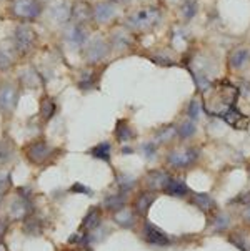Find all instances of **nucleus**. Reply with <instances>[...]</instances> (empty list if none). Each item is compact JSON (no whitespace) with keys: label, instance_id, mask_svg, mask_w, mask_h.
Listing matches in <instances>:
<instances>
[{"label":"nucleus","instance_id":"nucleus-1","mask_svg":"<svg viewBox=\"0 0 250 251\" xmlns=\"http://www.w3.org/2000/svg\"><path fill=\"white\" fill-rule=\"evenodd\" d=\"M160 19L162 12L157 7H143L127 19V27L132 30H149L160 22Z\"/></svg>","mask_w":250,"mask_h":251},{"label":"nucleus","instance_id":"nucleus-2","mask_svg":"<svg viewBox=\"0 0 250 251\" xmlns=\"http://www.w3.org/2000/svg\"><path fill=\"white\" fill-rule=\"evenodd\" d=\"M200 151L197 148H184V150L170 151L167 156V163L172 168H189L197 161Z\"/></svg>","mask_w":250,"mask_h":251},{"label":"nucleus","instance_id":"nucleus-3","mask_svg":"<svg viewBox=\"0 0 250 251\" xmlns=\"http://www.w3.org/2000/svg\"><path fill=\"white\" fill-rule=\"evenodd\" d=\"M12 12L24 20H33L40 15L42 5L39 0H14Z\"/></svg>","mask_w":250,"mask_h":251},{"label":"nucleus","instance_id":"nucleus-4","mask_svg":"<svg viewBox=\"0 0 250 251\" xmlns=\"http://www.w3.org/2000/svg\"><path fill=\"white\" fill-rule=\"evenodd\" d=\"M142 238L147 245L150 246H167L170 245V238L164 233V229H160L157 225L145 221L142 228Z\"/></svg>","mask_w":250,"mask_h":251},{"label":"nucleus","instance_id":"nucleus-5","mask_svg":"<svg viewBox=\"0 0 250 251\" xmlns=\"http://www.w3.org/2000/svg\"><path fill=\"white\" fill-rule=\"evenodd\" d=\"M35 38H37L35 30L32 27H28V25L22 24L15 28V45L20 53L30 52L33 45H35Z\"/></svg>","mask_w":250,"mask_h":251},{"label":"nucleus","instance_id":"nucleus-6","mask_svg":"<svg viewBox=\"0 0 250 251\" xmlns=\"http://www.w3.org/2000/svg\"><path fill=\"white\" fill-rule=\"evenodd\" d=\"M109 52H110V49H109L107 42H104L102 38L97 37L88 42V45L85 49V58H87V62L97 63V62L104 60V58L109 55Z\"/></svg>","mask_w":250,"mask_h":251},{"label":"nucleus","instance_id":"nucleus-7","mask_svg":"<svg viewBox=\"0 0 250 251\" xmlns=\"http://www.w3.org/2000/svg\"><path fill=\"white\" fill-rule=\"evenodd\" d=\"M50 153H52V148L45 142H32L25 148V155H27V158L30 160V163L33 165L44 163L50 156Z\"/></svg>","mask_w":250,"mask_h":251},{"label":"nucleus","instance_id":"nucleus-8","mask_svg":"<svg viewBox=\"0 0 250 251\" xmlns=\"http://www.w3.org/2000/svg\"><path fill=\"white\" fill-rule=\"evenodd\" d=\"M32 211H33V206H32L30 198L24 197V195H19V198L12 203L8 215H10L12 220H27Z\"/></svg>","mask_w":250,"mask_h":251},{"label":"nucleus","instance_id":"nucleus-9","mask_svg":"<svg viewBox=\"0 0 250 251\" xmlns=\"http://www.w3.org/2000/svg\"><path fill=\"white\" fill-rule=\"evenodd\" d=\"M19 103V90L12 85H3L0 88V108L12 112Z\"/></svg>","mask_w":250,"mask_h":251},{"label":"nucleus","instance_id":"nucleus-10","mask_svg":"<svg viewBox=\"0 0 250 251\" xmlns=\"http://www.w3.org/2000/svg\"><path fill=\"white\" fill-rule=\"evenodd\" d=\"M222 120H225L228 125L234 126L237 130H245L249 126V117H245L244 113H240V110L232 105L225 113H222Z\"/></svg>","mask_w":250,"mask_h":251},{"label":"nucleus","instance_id":"nucleus-11","mask_svg":"<svg viewBox=\"0 0 250 251\" xmlns=\"http://www.w3.org/2000/svg\"><path fill=\"white\" fill-rule=\"evenodd\" d=\"M117 14V7L113 2H99L94 7V19L99 24H107Z\"/></svg>","mask_w":250,"mask_h":251},{"label":"nucleus","instance_id":"nucleus-12","mask_svg":"<svg viewBox=\"0 0 250 251\" xmlns=\"http://www.w3.org/2000/svg\"><path fill=\"white\" fill-rule=\"evenodd\" d=\"M164 191L167 195H170V197H175V198H182V197H185V195L190 193L189 186L185 185V181L182 180V178H170V176H168L167 183H165Z\"/></svg>","mask_w":250,"mask_h":251},{"label":"nucleus","instance_id":"nucleus-13","mask_svg":"<svg viewBox=\"0 0 250 251\" xmlns=\"http://www.w3.org/2000/svg\"><path fill=\"white\" fill-rule=\"evenodd\" d=\"M50 15L57 22H67L72 17V5L69 0H57L50 5Z\"/></svg>","mask_w":250,"mask_h":251},{"label":"nucleus","instance_id":"nucleus-14","mask_svg":"<svg viewBox=\"0 0 250 251\" xmlns=\"http://www.w3.org/2000/svg\"><path fill=\"white\" fill-rule=\"evenodd\" d=\"M113 221H115L120 228H125V229L134 228L135 223H137V220H135V213L130 210V208H122V210L115 211Z\"/></svg>","mask_w":250,"mask_h":251},{"label":"nucleus","instance_id":"nucleus-15","mask_svg":"<svg viewBox=\"0 0 250 251\" xmlns=\"http://www.w3.org/2000/svg\"><path fill=\"white\" fill-rule=\"evenodd\" d=\"M125 203H127V195L124 191H118V193L109 195V197L104 200L102 206L110 211H118V210H122V208H125Z\"/></svg>","mask_w":250,"mask_h":251},{"label":"nucleus","instance_id":"nucleus-16","mask_svg":"<svg viewBox=\"0 0 250 251\" xmlns=\"http://www.w3.org/2000/svg\"><path fill=\"white\" fill-rule=\"evenodd\" d=\"M155 200H157V193H154V191H143V193L139 195L137 200H135V210H137V213L145 215L150 210V206L154 205Z\"/></svg>","mask_w":250,"mask_h":251},{"label":"nucleus","instance_id":"nucleus-17","mask_svg":"<svg viewBox=\"0 0 250 251\" xmlns=\"http://www.w3.org/2000/svg\"><path fill=\"white\" fill-rule=\"evenodd\" d=\"M249 60H250V53H249L247 49H235L234 52L230 53V58H228L230 67L234 70L244 69V67L249 63Z\"/></svg>","mask_w":250,"mask_h":251},{"label":"nucleus","instance_id":"nucleus-18","mask_svg":"<svg viewBox=\"0 0 250 251\" xmlns=\"http://www.w3.org/2000/svg\"><path fill=\"white\" fill-rule=\"evenodd\" d=\"M167 180H168V175L165 172H162V170H152V172H149V175H147V185L154 191L164 190Z\"/></svg>","mask_w":250,"mask_h":251},{"label":"nucleus","instance_id":"nucleus-19","mask_svg":"<svg viewBox=\"0 0 250 251\" xmlns=\"http://www.w3.org/2000/svg\"><path fill=\"white\" fill-rule=\"evenodd\" d=\"M115 137L120 143H127V142H130V140H134L135 131L132 130V126L129 125L127 120H118L115 126Z\"/></svg>","mask_w":250,"mask_h":251},{"label":"nucleus","instance_id":"nucleus-20","mask_svg":"<svg viewBox=\"0 0 250 251\" xmlns=\"http://www.w3.org/2000/svg\"><path fill=\"white\" fill-rule=\"evenodd\" d=\"M210 225H212V229L217 233H222L230 226V216L223 211H217L210 216Z\"/></svg>","mask_w":250,"mask_h":251},{"label":"nucleus","instance_id":"nucleus-21","mask_svg":"<svg viewBox=\"0 0 250 251\" xmlns=\"http://www.w3.org/2000/svg\"><path fill=\"white\" fill-rule=\"evenodd\" d=\"M192 203L198 208V210H202L203 213H209V211L214 210V206H215L214 200H212L210 195H207V193H194Z\"/></svg>","mask_w":250,"mask_h":251},{"label":"nucleus","instance_id":"nucleus-22","mask_svg":"<svg viewBox=\"0 0 250 251\" xmlns=\"http://www.w3.org/2000/svg\"><path fill=\"white\" fill-rule=\"evenodd\" d=\"M67 38H69V42L74 47H80V45H83L87 42V32H85V28H83L82 25L77 24L69 30V33H67Z\"/></svg>","mask_w":250,"mask_h":251},{"label":"nucleus","instance_id":"nucleus-23","mask_svg":"<svg viewBox=\"0 0 250 251\" xmlns=\"http://www.w3.org/2000/svg\"><path fill=\"white\" fill-rule=\"evenodd\" d=\"M42 231H44V221L40 218L32 216L24 221V233L27 236H39L42 235Z\"/></svg>","mask_w":250,"mask_h":251},{"label":"nucleus","instance_id":"nucleus-24","mask_svg":"<svg viewBox=\"0 0 250 251\" xmlns=\"http://www.w3.org/2000/svg\"><path fill=\"white\" fill-rule=\"evenodd\" d=\"M112 147H110L109 142H100L99 145H95L94 148H90V155L97 160H104V161H110V156H112Z\"/></svg>","mask_w":250,"mask_h":251},{"label":"nucleus","instance_id":"nucleus-25","mask_svg":"<svg viewBox=\"0 0 250 251\" xmlns=\"http://www.w3.org/2000/svg\"><path fill=\"white\" fill-rule=\"evenodd\" d=\"M179 135V131H177V126L175 125H167V126H162L159 131H157L155 135V143L160 145V143H168L172 142L173 138Z\"/></svg>","mask_w":250,"mask_h":251},{"label":"nucleus","instance_id":"nucleus-26","mask_svg":"<svg viewBox=\"0 0 250 251\" xmlns=\"http://www.w3.org/2000/svg\"><path fill=\"white\" fill-rule=\"evenodd\" d=\"M228 241L240 251H250V236L245 235V231L232 233V235L228 236Z\"/></svg>","mask_w":250,"mask_h":251},{"label":"nucleus","instance_id":"nucleus-27","mask_svg":"<svg viewBox=\"0 0 250 251\" xmlns=\"http://www.w3.org/2000/svg\"><path fill=\"white\" fill-rule=\"evenodd\" d=\"M72 17H74L77 24L87 22V20L90 19V7H88L87 3H83V2L75 3V5L72 7Z\"/></svg>","mask_w":250,"mask_h":251},{"label":"nucleus","instance_id":"nucleus-28","mask_svg":"<svg viewBox=\"0 0 250 251\" xmlns=\"http://www.w3.org/2000/svg\"><path fill=\"white\" fill-rule=\"evenodd\" d=\"M97 226H100V208L94 206L85 215V218H83L82 228H85V229H88V231H92V229H95Z\"/></svg>","mask_w":250,"mask_h":251},{"label":"nucleus","instance_id":"nucleus-29","mask_svg":"<svg viewBox=\"0 0 250 251\" xmlns=\"http://www.w3.org/2000/svg\"><path fill=\"white\" fill-rule=\"evenodd\" d=\"M115 183L118 186V190L124 191V193H127V191L134 190L135 185H137V180H135L134 175H129V173H118L117 178H115Z\"/></svg>","mask_w":250,"mask_h":251},{"label":"nucleus","instance_id":"nucleus-30","mask_svg":"<svg viewBox=\"0 0 250 251\" xmlns=\"http://www.w3.org/2000/svg\"><path fill=\"white\" fill-rule=\"evenodd\" d=\"M22 83L27 88H37L44 83V80L40 78V74H37L35 70H27L22 75Z\"/></svg>","mask_w":250,"mask_h":251},{"label":"nucleus","instance_id":"nucleus-31","mask_svg":"<svg viewBox=\"0 0 250 251\" xmlns=\"http://www.w3.org/2000/svg\"><path fill=\"white\" fill-rule=\"evenodd\" d=\"M112 44L115 49H127L130 47V33L125 30H115L112 33Z\"/></svg>","mask_w":250,"mask_h":251},{"label":"nucleus","instance_id":"nucleus-32","mask_svg":"<svg viewBox=\"0 0 250 251\" xmlns=\"http://www.w3.org/2000/svg\"><path fill=\"white\" fill-rule=\"evenodd\" d=\"M55 110H57V105L52 99H44L40 103V115L44 117V120H50V118L55 115Z\"/></svg>","mask_w":250,"mask_h":251},{"label":"nucleus","instance_id":"nucleus-33","mask_svg":"<svg viewBox=\"0 0 250 251\" xmlns=\"http://www.w3.org/2000/svg\"><path fill=\"white\" fill-rule=\"evenodd\" d=\"M180 14L185 20H192L197 14V2H194V0H185L180 7Z\"/></svg>","mask_w":250,"mask_h":251},{"label":"nucleus","instance_id":"nucleus-34","mask_svg":"<svg viewBox=\"0 0 250 251\" xmlns=\"http://www.w3.org/2000/svg\"><path fill=\"white\" fill-rule=\"evenodd\" d=\"M177 131H179L180 138H190L197 131V126H195V123H194L192 120H189V122L182 123L180 126H177Z\"/></svg>","mask_w":250,"mask_h":251},{"label":"nucleus","instance_id":"nucleus-35","mask_svg":"<svg viewBox=\"0 0 250 251\" xmlns=\"http://www.w3.org/2000/svg\"><path fill=\"white\" fill-rule=\"evenodd\" d=\"M97 82H95V76H94V72H83V75L80 76L79 80V87L82 90H87V88H92Z\"/></svg>","mask_w":250,"mask_h":251},{"label":"nucleus","instance_id":"nucleus-36","mask_svg":"<svg viewBox=\"0 0 250 251\" xmlns=\"http://www.w3.org/2000/svg\"><path fill=\"white\" fill-rule=\"evenodd\" d=\"M140 150H142V155L145 156L147 160H154L155 155H157V143L155 142H145V143H142Z\"/></svg>","mask_w":250,"mask_h":251},{"label":"nucleus","instance_id":"nucleus-37","mask_svg":"<svg viewBox=\"0 0 250 251\" xmlns=\"http://www.w3.org/2000/svg\"><path fill=\"white\" fill-rule=\"evenodd\" d=\"M187 113L190 117V120H198L200 118V113H202V105L198 100H192L189 103V108H187Z\"/></svg>","mask_w":250,"mask_h":251},{"label":"nucleus","instance_id":"nucleus-38","mask_svg":"<svg viewBox=\"0 0 250 251\" xmlns=\"http://www.w3.org/2000/svg\"><path fill=\"white\" fill-rule=\"evenodd\" d=\"M72 193H82V195H87V197H92L94 195V191H92L90 188H87L85 185H82V183H74L70 188Z\"/></svg>","mask_w":250,"mask_h":251},{"label":"nucleus","instance_id":"nucleus-39","mask_svg":"<svg viewBox=\"0 0 250 251\" xmlns=\"http://www.w3.org/2000/svg\"><path fill=\"white\" fill-rule=\"evenodd\" d=\"M10 155H12V148L8 147L7 143L0 142V163H5V161L10 158Z\"/></svg>","mask_w":250,"mask_h":251},{"label":"nucleus","instance_id":"nucleus-40","mask_svg":"<svg viewBox=\"0 0 250 251\" xmlns=\"http://www.w3.org/2000/svg\"><path fill=\"white\" fill-rule=\"evenodd\" d=\"M12 185V178L8 172H0V191H5Z\"/></svg>","mask_w":250,"mask_h":251},{"label":"nucleus","instance_id":"nucleus-41","mask_svg":"<svg viewBox=\"0 0 250 251\" xmlns=\"http://www.w3.org/2000/svg\"><path fill=\"white\" fill-rule=\"evenodd\" d=\"M12 65V58L5 50H0V70H5Z\"/></svg>","mask_w":250,"mask_h":251},{"label":"nucleus","instance_id":"nucleus-42","mask_svg":"<svg viewBox=\"0 0 250 251\" xmlns=\"http://www.w3.org/2000/svg\"><path fill=\"white\" fill-rule=\"evenodd\" d=\"M154 62L155 63H159V65H164V67H168V65H173V62H172V58L170 57H167V55H155L154 57Z\"/></svg>","mask_w":250,"mask_h":251},{"label":"nucleus","instance_id":"nucleus-43","mask_svg":"<svg viewBox=\"0 0 250 251\" xmlns=\"http://www.w3.org/2000/svg\"><path fill=\"white\" fill-rule=\"evenodd\" d=\"M5 231H7V223L0 220V240H2L3 235H5Z\"/></svg>","mask_w":250,"mask_h":251},{"label":"nucleus","instance_id":"nucleus-44","mask_svg":"<svg viewBox=\"0 0 250 251\" xmlns=\"http://www.w3.org/2000/svg\"><path fill=\"white\" fill-rule=\"evenodd\" d=\"M242 216H244V220L247 221V223H250V205H247V208H245V210H244Z\"/></svg>","mask_w":250,"mask_h":251},{"label":"nucleus","instance_id":"nucleus-45","mask_svg":"<svg viewBox=\"0 0 250 251\" xmlns=\"http://www.w3.org/2000/svg\"><path fill=\"white\" fill-rule=\"evenodd\" d=\"M130 153H134V150H132V148H129V147L122 148V155H130Z\"/></svg>","mask_w":250,"mask_h":251},{"label":"nucleus","instance_id":"nucleus-46","mask_svg":"<svg viewBox=\"0 0 250 251\" xmlns=\"http://www.w3.org/2000/svg\"><path fill=\"white\" fill-rule=\"evenodd\" d=\"M110 2H113V3H125V2H129V0H110Z\"/></svg>","mask_w":250,"mask_h":251}]
</instances>
